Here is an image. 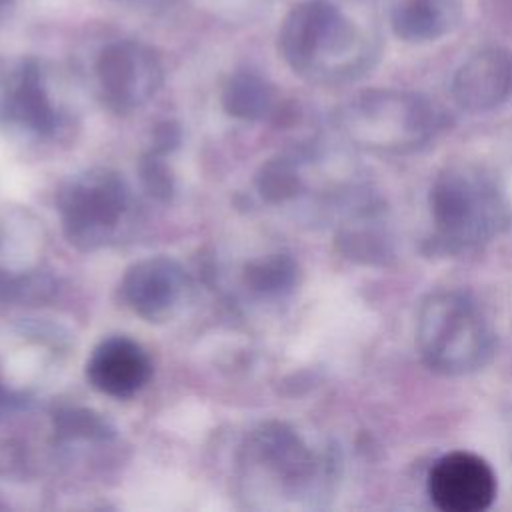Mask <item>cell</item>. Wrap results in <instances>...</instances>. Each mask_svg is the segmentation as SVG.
<instances>
[{
	"instance_id": "2",
	"label": "cell",
	"mask_w": 512,
	"mask_h": 512,
	"mask_svg": "<svg viewBox=\"0 0 512 512\" xmlns=\"http://www.w3.org/2000/svg\"><path fill=\"white\" fill-rule=\"evenodd\" d=\"M430 244L442 254L478 248L510 224L508 202L496 180L474 164H450L430 184Z\"/></svg>"
},
{
	"instance_id": "10",
	"label": "cell",
	"mask_w": 512,
	"mask_h": 512,
	"mask_svg": "<svg viewBox=\"0 0 512 512\" xmlns=\"http://www.w3.org/2000/svg\"><path fill=\"white\" fill-rule=\"evenodd\" d=\"M344 256L362 264L384 266L394 258V240L388 230L386 210L378 198L360 196L350 220L338 234Z\"/></svg>"
},
{
	"instance_id": "15",
	"label": "cell",
	"mask_w": 512,
	"mask_h": 512,
	"mask_svg": "<svg viewBox=\"0 0 512 512\" xmlns=\"http://www.w3.org/2000/svg\"><path fill=\"white\" fill-rule=\"evenodd\" d=\"M254 286L262 292H284L296 280V264L288 256H274L250 270Z\"/></svg>"
},
{
	"instance_id": "7",
	"label": "cell",
	"mask_w": 512,
	"mask_h": 512,
	"mask_svg": "<svg viewBox=\"0 0 512 512\" xmlns=\"http://www.w3.org/2000/svg\"><path fill=\"white\" fill-rule=\"evenodd\" d=\"M96 74L106 100L116 110L138 106L160 84L156 56L136 42H114L106 46L98 56Z\"/></svg>"
},
{
	"instance_id": "1",
	"label": "cell",
	"mask_w": 512,
	"mask_h": 512,
	"mask_svg": "<svg viewBox=\"0 0 512 512\" xmlns=\"http://www.w3.org/2000/svg\"><path fill=\"white\" fill-rule=\"evenodd\" d=\"M286 62L302 76L340 84L364 76L380 54L370 36L330 0H304L284 18L278 36Z\"/></svg>"
},
{
	"instance_id": "3",
	"label": "cell",
	"mask_w": 512,
	"mask_h": 512,
	"mask_svg": "<svg viewBox=\"0 0 512 512\" xmlns=\"http://www.w3.org/2000/svg\"><path fill=\"white\" fill-rule=\"evenodd\" d=\"M416 346L422 362L442 376L482 370L496 350L494 328L480 304L462 290L428 294L416 318Z\"/></svg>"
},
{
	"instance_id": "16",
	"label": "cell",
	"mask_w": 512,
	"mask_h": 512,
	"mask_svg": "<svg viewBox=\"0 0 512 512\" xmlns=\"http://www.w3.org/2000/svg\"><path fill=\"white\" fill-rule=\"evenodd\" d=\"M2 2H4V0H0V4H2Z\"/></svg>"
},
{
	"instance_id": "13",
	"label": "cell",
	"mask_w": 512,
	"mask_h": 512,
	"mask_svg": "<svg viewBox=\"0 0 512 512\" xmlns=\"http://www.w3.org/2000/svg\"><path fill=\"white\" fill-rule=\"evenodd\" d=\"M6 112L30 130L50 132L54 128L56 116L34 62H22L6 98Z\"/></svg>"
},
{
	"instance_id": "8",
	"label": "cell",
	"mask_w": 512,
	"mask_h": 512,
	"mask_svg": "<svg viewBox=\"0 0 512 512\" xmlns=\"http://www.w3.org/2000/svg\"><path fill=\"white\" fill-rule=\"evenodd\" d=\"M450 92L466 112H490L512 100V50L484 46L454 72Z\"/></svg>"
},
{
	"instance_id": "12",
	"label": "cell",
	"mask_w": 512,
	"mask_h": 512,
	"mask_svg": "<svg viewBox=\"0 0 512 512\" xmlns=\"http://www.w3.org/2000/svg\"><path fill=\"white\" fill-rule=\"evenodd\" d=\"M460 16V0H394L392 32L410 44L434 42L448 34Z\"/></svg>"
},
{
	"instance_id": "11",
	"label": "cell",
	"mask_w": 512,
	"mask_h": 512,
	"mask_svg": "<svg viewBox=\"0 0 512 512\" xmlns=\"http://www.w3.org/2000/svg\"><path fill=\"white\" fill-rule=\"evenodd\" d=\"M182 270L166 258L144 260L124 278L122 290L132 308L150 320H162L176 306L182 292Z\"/></svg>"
},
{
	"instance_id": "9",
	"label": "cell",
	"mask_w": 512,
	"mask_h": 512,
	"mask_svg": "<svg viewBox=\"0 0 512 512\" xmlns=\"http://www.w3.org/2000/svg\"><path fill=\"white\" fill-rule=\"evenodd\" d=\"M88 378L94 388L114 398H128L150 378V362L144 350L122 336L104 340L88 362Z\"/></svg>"
},
{
	"instance_id": "14",
	"label": "cell",
	"mask_w": 512,
	"mask_h": 512,
	"mask_svg": "<svg viewBox=\"0 0 512 512\" xmlns=\"http://www.w3.org/2000/svg\"><path fill=\"white\" fill-rule=\"evenodd\" d=\"M272 102L270 86L252 72H240L230 78L224 90V104L226 108L244 118H258L262 116Z\"/></svg>"
},
{
	"instance_id": "4",
	"label": "cell",
	"mask_w": 512,
	"mask_h": 512,
	"mask_svg": "<svg viewBox=\"0 0 512 512\" xmlns=\"http://www.w3.org/2000/svg\"><path fill=\"white\" fill-rule=\"evenodd\" d=\"M342 134L358 148L408 154L426 146L444 126L440 108L418 92L376 88L358 94L338 116Z\"/></svg>"
},
{
	"instance_id": "5",
	"label": "cell",
	"mask_w": 512,
	"mask_h": 512,
	"mask_svg": "<svg viewBox=\"0 0 512 512\" xmlns=\"http://www.w3.org/2000/svg\"><path fill=\"white\" fill-rule=\"evenodd\" d=\"M126 188L108 170H94L70 184L62 196L64 226L72 242L94 246L116 228L126 210Z\"/></svg>"
},
{
	"instance_id": "6",
	"label": "cell",
	"mask_w": 512,
	"mask_h": 512,
	"mask_svg": "<svg viewBox=\"0 0 512 512\" xmlns=\"http://www.w3.org/2000/svg\"><path fill=\"white\" fill-rule=\"evenodd\" d=\"M426 488L432 504L442 512H482L492 506L498 482L484 458L456 450L432 464Z\"/></svg>"
}]
</instances>
